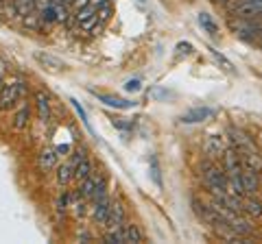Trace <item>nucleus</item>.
I'll return each mask as SVG.
<instances>
[{
    "mask_svg": "<svg viewBox=\"0 0 262 244\" xmlns=\"http://www.w3.org/2000/svg\"><path fill=\"white\" fill-rule=\"evenodd\" d=\"M223 142H221V137L219 135H210L208 140H206V155L210 159H214L219 155H223Z\"/></svg>",
    "mask_w": 262,
    "mask_h": 244,
    "instance_id": "f8f14e48",
    "label": "nucleus"
},
{
    "mask_svg": "<svg viewBox=\"0 0 262 244\" xmlns=\"http://www.w3.org/2000/svg\"><path fill=\"white\" fill-rule=\"evenodd\" d=\"M96 99L103 105H107V107H114V109H131L136 105V103H129L125 99H118V96H110V94H96Z\"/></svg>",
    "mask_w": 262,
    "mask_h": 244,
    "instance_id": "6e6552de",
    "label": "nucleus"
},
{
    "mask_svg": "<svg viewBox=\"0 0 262 244\" xmlns=\"http://www.w3.org/2000/svg\"><path fill=\"white\" fill-rule=\"evenodd\" d=\"M258 33H260V35H258V44H260V48H262V29L258 31Z\"/></svg>",
    "mask_w": 262,
    "mask_h": 244,
    "instance_id": "cd10ccee",
    "label": "nucleus"
},
{
    "mask_svg": "<svg viewBox=\"0 0 262 244\" xmlns=\"http://www.w3.org/2000/svg\"><path fill=\"white\" fill-rule=\"evenodd\" d=\"M241 183H243V192H245V194H256L258 188H260L258 173H256L253 168L245 166V168L241 170Z\"/></svg>",
    "mask_w": 262,
    "mask_h": 244,
    "instance_id": "39448f33",
    "label": "nucleus"
},
{
    "mask_svg": "<svg viewBox=\"0 0 262 244\" xmlns=\"http://www.w3.org/2000/svg\"><path fill=\"white\" fill-rule=\"evenodd\" d=\"M57 159H59V155H57L55 149H44L42 153H39V157H37V164H39L42 170H53L57 166Z\"/></svg>",
    "mask_w": 262,
    "mask_h": 244,
    "instance_id": "1a4fd4ad",
    "label": "nucleus"
},
{
    "mask_svg": "<svg viewBox=\"0 0 262 244\" xmlns=\"http://www.w3.org/2000/svg\"><path fill=\"white\" fill-rule=\"evenodd\" d=\"M35 105H37L39 120H42V122L51 120V103H48V96L44 92H35Z\"/></svg>",
    "mask_w": 262,
    "mask_h": 244,
    "instance_id": "9d476101",
    "label": "nucleus"
},
{
    "mask_svg": "<svg viewBox=\"0 0 262 244\" xmlns=\"http://www.w3.org/2000/svg\"><path fill=\"white\" fill-rule=\"evenodd\" d=\"M24 92H27V85L22 81H11V83H5L0 87V109L3 111H9L13 109L15 105L22 101Z\"/></svg>",
    "mask_w": 262,
    "mask_h": 244,
    "instance_id": "f257e3e1",
    "label": "nucleus"
},
{
    "mask_svg": "<svg viewBox=\"0 0 262 244\" xmlns=\"http://www.w3.org/2000/svg\"><path fill=\"white\" fill-rule=\"evenodd\" d=\"M210 118H214V109H210V107H194V109L184 113L182 122H184V125H196V122H206Z\"/></svg>",
    "mask_w": 262,
    "mask_h": 244,
    "instance_id": "423d86ee",
    "label": "nucleus"
},
{
    "mask_svg": "<svg viewBox=\"0 0 262 244\" xmlns=\"http://www.w3.org/2000/svg\"><path fill=\"white\" fill-rule=\"evenodd\" d=\"M70 164H72V168H75V179H77V181H81V179H85V177L92 175V161L88 159L83 149H77L75 153H72Z\"/></svg>",
    "mask_w": 262,
    "mask_h": 244,
    "instance_id": "7ed1b4c3",
    "label": "nucleus"
},
{
    "mask_svg": "<svg viewBox=\"0 0 262 244\" xmlns=\"http://www.w3.org/2000/svg\"><path fill=\"white\" fill-rule=\"evenodd\" d=\"M140 87H142V83L138 79H131V81H127L125 83V89L129 94H136V92H140Z\"/></svg>",
    "mask_w": 262,
    "mask_h": 244,
    "instance_id": "393cba45",
    "label": "nucleus"
},
{
    "mask_svg": "<svg viewBox=\"0 0 262 244\" xmlns=\"http://www.w3.org/2000/svg\"><path fill=\"white\" fill-rule=\"evenodd\" d=\"M241 205H243V214H247V216H253V218H258L262 216V203L256 201V199H241Z\"/></svg>",
    "mask_w": 262,
    "mask_h": 244,
    "instance_id": "ddd939ff",
    "label": "nucleus"
},
{
    "mask_svg": "<svg viewBox=\"0 0 262 244\" xmlns=\"http://www.w3.org/2000/svg\"><path fill=\"white\" fill-rule=\"evenodd\" d=\"M151 177H153V181L158 183V188H162V177H160V164H158V159H151Z\"/></svg>",
    "mask_w": 262,
    "mask_h": 244,
    "instance_id": "b1692460",
    "label": "nucleus"
},
{
    "mask_svg": "<svg viewBox=\"0 0 262 244\" xmlns=\"http://www.w3.org/2000/svg\"><path fill=\"white\" fill-rule=\"evenodd\" d=\"M29 118H31V107H29V103H22L18 107V111H15V116H13V127L18 129V131L27 129Z\"/></svg>",
    "mask_w": 262,
    "mask_h": 244,
    "instance_id": "9b49d317",
    "label": "nucleus"
},
{
    "mask_svg": "<svg viewBox=\"0 0 262 244\" xmlns=\"http://www.w3.org/2000/svg\"><path fill=\"white\" fill-rule=\"evenodd\" d=\"M94 190H96V179H94L92 175H90V177H85V179H81L79 194H81V197H83L85 201L94 197Z\"/></svg>",
    "mask_w": 262,
    "mask_h": 244,
    "instance_id": "2eb2a0df",
    "label": "nucleus"
},
{
    "mask_svg": "<svg viewBox=\"0 0 262 244\" xmlns=\"http://www.w3.org/2000/svg\"><path fill=\"white\" fill-rule=\"evenodd\" d=\"M105 3H112V0H90V5H92L94 9L96 7H101V5H105Z\"/></svg>",
    "mask_w": 262,
    "mask_h": 244,
    "instance_id": "bb28decb",
    "label": "nucleus"
},
{
    "mask_svg": "<svg viewBox=\"0 0 262 244\" xmlns=\"http://www.w3.org/2000/svg\"><path fill=\"white\" fill-rule=\"evenodd\" d=\"M72 179H75V168H72L70 161H66V164L57 168V183L59 185H68Z\"/></svg>",
    "mask_w": 262,
    "mask_h": 244,
    "instance_id": "4468645a",
    "label": "nucleus"
},
{
    "mask_svg": "<svg viewBox=\"0 0 262 244\" xmlns=\"http://www.w3.org/2000/svg\"><path fill=\"white\" fill-rule=\"evenodd\" d=\"M94 203V223L105 227V223H107V216H110V207H112V199L105 194V197H98L92 201Z\"/></svg>",
    "mask_w": 262,
    "mask_h": 244,
    "instance_id": "20e7f679",
    "label": "nucleus"
},
{
    "mask_svg": "<svg viewBox=\"0 0 262 244\" xmlns=\"http://www.w3.org/2000/svg\"><path fill=\"white\" fill-rule=\"evenodd\" d=\"M199 27L206 31L208 35H219V24L212 20L208 13H199Z\"/></svg>",
    "mask_w": 262,
    "mask_h": 244,
    "instance_id": "f3484780",
    "label": "nucleus"
},
{
    "mask_svg": "<svg viewBox=\"0 0 262 244\" xmlns=\"http://www.w3.org/2000/svg\"><path fill=\"white\" fill-rule=\"evenodd\" d=\"M0 3H5V0H0Z\"/></svg>",
    "mask_w": 262,
    "mask_h": 244,
    "instance_id": "c85d7f7f",
    "label": "nucleus"
},
{
    "mask_svg": "<svg viewBox=\"0 0 262 244\" xmlns=\"http://www.w3.org/2000/svg\"><path fill=\"white\" fill-rule=\"evenodd\" d=\"M122 231H125V242H134V244L144 242V235L138 229V225H122Z\"/></svg>",
    "mask_w": 262,
    "mask_h": 244,
    "instance_id": "dca6fc26",
    "label": "nucleus"
},
{
    "mask_svg": "<svg viewBox=\"0 0 262 244\" xmlns=\"http://www.w3.org/2000/svg\"><path fill=\"white\" fill-rule=\"evenodd\" d=\"M5 75H7V63H5L3 57H0V87L5 85Z\"/></svg>",
    "mask_w": 262,
    "mask_h": 244,
    "instance_id": "a878e982",
    "label": "nucleus"
},
{
    "mask_svg": "<svg viewBox=\"0 0 262 244\" xmlns=\"http://www.w3.org/2000/svg\"><path fill=\"white\" fill-rule=\"evenodd\" d=\"M68 203H70V194L68 192H63L59 199L55 201V209H57V214H66V209H68Z\"/></svg>",
    "mask_w": 262,
    "mask_h": 244,
    "instance_id": "aec40b11",
    "label": "nucleus"
},
{
    "mask_svg": "<svg viewBox=\"0 0 262 244\" xmlns=\"http://www.w3.org/2000/svg\"><path fill=\"white\" fill-rule=\"evenodd\" d=\"M210 53H212V57H214V59L221 63V66H223V70H225V72H229V75H234V72H236V70H234V66H232V63H229V61L225 59L223 55L216 53V51H212V48H210Z\"/></svg>",
    "mask_w": 262,
    "mask_h": 244,
    "instance_id": "5701e85b",
    "label": "nucleus"
},
{
    "mask_svg": "<svg viewBox=\"0 0 262 244\" xmlns=\"http://www.w3.org/2000/svg\"><path fill=\"white\" fill-rule=\"evenodd\" d=\"M103 242H110V244H125V231H122V227H116V229H107V233L103 235Z\"/></svg>",
    "mask_w": 262,
    "mask_h": 244,
    "instance_id": "a211bd4d",
    "label": "nucleus"
},
{
    "mask_svg": "<svg viewBox=\"0 0 262 244\" xmlns=\"http://www.w3.org/2000/svg\"><path fill=\"white\" fill-rule=\"evenodd\" d=\"M201 170H203V181L208 183V188L212 192H219V190L227 192V175H225L223 168L210 164V161H203Z\"/></svg>",
    "mask_w": 262,
    "mask_h": 244,
    "instance_id": "f03ea898",
    "label": "nucleus"
},
{
    "mask_svg": "<svg viewBox=\"0 0 262 244\" xmlns=\"http://www.w3.org/2000/svg\"><path fill=\"white\" fill-rule=\"evenodd\" d=\"M35 59H37L39 63H46V66H51L53 70H59V68H63V63H59L57 59H53V57L42 55V53H35Z\"/></svg>",
    "mask_w": 262,
    "mask_h": 244,
    "instance_id": "6ab92c4d",
    "label": "nucleus"
},
{
    "mask_svg": "<svg viewBox=\"0 0 262 244\" xmlns=\"http://www.w3.org/2000/svg\"><path fill=\"white\" fill-rule=\"evenodd\" d=\"M175 51H177V57H190L194 53V46L190 42H179L175 46Z\"/></svg>",
    "mask_w": 262,
    "mask_h": 244,
    "instance_id": "4be33fe9",
    "label": "nucleus"
},
{
    "mask_svg": "<svg viewBox=\"0 0 262 244\" xmlns=\"http://www.w3.org/2000/svg\"><path fill=\"white\" fill-rule=\"evenodd\" d=\"M96 15H98L101 22H107L112 18V3H105L101 7H96Z\"/></svg>",
    "mask_w": 262,
    "mask_h": 244,
    "instance_id": "412c9836",
    "label": "nucleus"
},
{
    "mask_svg": "<svg viewBox=\"0 0 262 244\" xmlns=\"http://www.w3.org/2000/svg\"><path fill=\"white\" fill-rule=\"evenodd\" d=\"M125 218H127L125 207H122L118 201H114L112 207H110V216H107V223H105V227H107V229H116V227H122V225H125Z\"/></svg>",
    "mask_w": 262,
    "mask_h": 244,
    "instance_id": "0eeeda50",
    "label": "nucleus"
}]
</instances>
